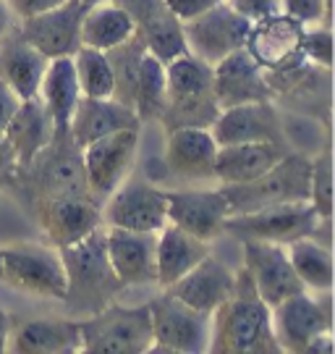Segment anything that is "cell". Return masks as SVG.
<instances>
[{
	"instance_id": "277c9868",
	"label": "cell",
	"mask_w": 335,
	"mask_h": 354,
	"mask_svg": "<svg viewBox=\"0 0 335 354\" xmlns=\"http://www.w3.org/2000/svg\"><path fill=\"white\" fill-rule=\"evenodd\" d=\"M13 184H21L35 203L45 197H66V194L92 197L82 147L74 142L71 131H58L48 147H42L32 158V163L16 171Z\"/></svg>"
},
{
	"instance_id": "4dcf8cb0",
	"label": "cell",
	"mask_w": 335,
	"mask_h": 354,
	"mask_svg": "<svg viewBox=\"0 0 335 354\" xmlns=\"http://www.w3.org/2000/svg\"><path fill=\"white\" fill-rule=\"evenodd\" d=\"M82 97V89L74 74V61L71 58H52L48 61L42 84H39V100L48 108L55 134L68 131L71 115H74L76 102Z\"/></svg>"
},
{
	"instance_id": "d4e9b609",
	"label": "cell",
	"mask_w": 335,
	"mask_h": 354,
	"mask_svg": "<svg viewBox=\"0 0 335 354\" xmlns=\"http://www.w3.org/2000/svg\"><path fill=\"white\" fill-rule=\"evenodd\" d=\"M48 68V58L13 24L0 39V79L19 95V100L39 97V84Z\"/></svg>"
},
{
	"instance_id": "e0dca14e",
	"label": "cell",
	"mask_w": 335,
	"mask_h": 354,
	"mask_svg": "<svg viewBox=\"0 0 335 354\" xmlns=\"http://www.w3.org/2000/svg\"><path fill=\"white\" fill-rule=\"evenodd\" d=\"M212 137L218 145H238V142H273L286 145V124L278 113L273 100L244 102L233 108H223L212 121Z\"/></svg>"
},
{
	"instance_id": "7bdbcfd3",
	"label": "cell",
	"mask_w": 335,
	"mask_h": 354,
	"mask_svg": "<svg viewBox=\"0 0 335 354\" xmlns=\"http://www.w3.org/2000/svg\"><path fill=\"white\" fill-rule=\"evenodd\" d=\"M11 3L13 16L19 19H29V16H37V13H45L50 8H58L66 0H8Z\"/></svg>"
},
{
	"instance_id": "2e32d148",
	"label": "cell",
	"mask_w": 335,
	"mask_h": 354,
	"mask_svg": "<svg viewBox=\"0 0 335 354\" xmlns=\"http://www.w3.org/2000/svg\"><path fill=\"white\" fill-rule=\"evenodd\" d=\"M113 3H118L128 13L134 35L157 61L171 64L173 58L186 53L184 24L165 6V0H113Z\"/></svg>"
},
{
	"instance_id": "ee69618b",
	"label": "cell",
	"mask_w": 335,
	"mask_h": 354,
	"mask_svg": "<svg viewBox=\"0 0 335 354\" xmlns=\"http://www.w3.org/2000/svg\"><path fill=\"white\" fill-rule=\"evenodd\" d=\"M19 105H21L19 95L0 79V131H6V127L11 124V118L16 115Z\"/></svg>"
},
{
	"instance_id": "7402d4cb",
	"label": "cell",
	"mask_w": 335,
	"mask_h": 354,
	"mask_svg": "<svg viewBox=\"0 0 335 354\" xmlns=\"http://www.w3.org/2000/svg\"><path fill=\"white\" fill-rule=\"evenodd\" d=\"M212 89L220 111L244 102H275L273 89L267 84V74L251 61V55L244 48L212 66Z\"/></svg>"
},
{
	"instance_id": "83f0119b",
	"label": "cell",
	"mask_w": 335,
	"mask_h": 354,
	"mask_svg": "<svg viewBox=\"0 0 335 354\" xmlns=\"http://www.w3.org/2000/svg\"><path fill=\"white\" fill-rule=\"evenodd\" d=\"M8 349L19 354H66L82 349L76 320H26L11 330Z\"/></svg>"
},
{
	"instance_id": "4316f807",
	"label": "cell",
	"mask_w": 335,
	"mask_h": 354,
	"mask_svg": "<svg viewBox=\"0 0 335 354\" xmlns=\"http://www.w3.org/2000/svg\"><path fill=\"white\" fill-rule=\"evenodd\" d=\"M291 147L273 142H238V145H218L215 152V181L223 187L251 181L267 168H273Z\"/></svg>"
},
{
	"instance_id": "d6986e66",
	"label": "cell",
	"mask_w": 335,
	"mask_h": 354,
	"mask_svg": "<svg viewBox=\"0 0 335 354\" xmlns=\"http://www.w3.org/2000/svg\"><path fill=\"white\" fill-rule=\"evenodd\" d=\"M37 218L55 250L82 241L102 226V203L95 197H45L37 200Z\"/></svg>"
},
{
	"instance_id": "484cf974",
	"label": "cell",
	"mask_w": 335,
	"mask_h": 354,
	"mask_svg": "<svg viewBox=\"0 0 335 354\" xmlns=\"http://www.w3.org/2000/svg\"><path fill=\"white\" fill-rule=\"evenodd\" d=\"M124 129H142V121L137 118L134 108L113 97H84V95L76 102L71 124H68V131L79 147Z\"/></svg>"
},
{
	"instance_id": "f6af8a7d",
	"label": "cell",
	"mask_w": 335,
	"mask_h": 354,
	"mask_svg": "<svg viewBox=\"0 0 335 354\" xmlns=\"http://www.w3.org/2000/svg\"><path fill=\"white\" fill-rule=\"evenodd\" d=\"M333 352V330H325L320 336H314L301 354H330Z\"/></svg>"
},
{
	"instance_id": "ac0fdd59",
	"label": "cell",
	"mask_w": 335,
	"mask_h": 354,
	"mask_svg": "<svg viewBox=\"0 0 335 354\" xmlns=\"http://www.w3.org/2000/svg\"><path fill=\"white\" fill-rule=\"evenodd\" d=\"M87 6L79 0H66L58 8L21 19V35L37 48L48 61L52 58H74L82 48V19Z\"/></svg>"
},
{
	"instance_id": "5b68a950",
	"label": "cell",
	"mask_w": 335,
	"mask_h": 354,
	"mask_svg": "<svg viewBox=\"0 0 335 354\" xmlns=\"http://www.w3.org/2000/svg\"><path fill=\"white\" fill-rule=\"evenodd\" d=\"M309 168L312 158L304 152L288 150L273 168H267L251 181L223 187L228 207L233 213H251L262 207L288 203H309Z\"/></svg>"
},
{
	"instance_id": "7dc6e473",
	"label": "cell",
	"mask_w": 335,
	"mask_h": 354,
	"mask_svg": "<svg viewBox=\"0 0 335 354\" xmlns=\"http://www.w3.org/2000/svg\"><path fill=\"white\" fill-rule=\"evenodd\" d=\"M11 26H13L11 3H8V0H0V39H3V35H6Z\"/></svg>"
},
{
	"instance_id": "ffe728a7",
	"label": "cell",
	"mask_w": 335,
	"mask_h": 354,
	"mask_svg": "<svg viewBox=\"0 0 335 354\" xmlns=\"http://www.w3.org/2000/svg\"><path fill=\"white\" fill-rule=\"evenodd\" d=\"M270 323H273L278 352L294 354L304 352V346L314 336H320L325 330H333V320L325 317L317 299L307 289L291 294L288 299L270 307Z\"/></svg>"
},
{
	"instance_id": "e575fe53",
	"label": "cell",
	"mask_w": 335,
	"mask_h": 354,
	"mask_svg": "<svg viewBox=\"0 0 335 354\" xmlns=\"http://www.w3.org/2000/svg\"><path fill=\"white\" fill-rule=\"evenodd\" d=\"M108 53V61H111L113 68V100L124 102L131 108L134 102V87H137V76H139V66H142V58L147 48L142 45V39L137 35L111 48Z\"/></svg>"
},
{
	"instance_id": "5bb4252c",
	"label": "cell",
	"mask_w": 335,
	"mask_h": 354,
	"mask_svg": "<svg viewBox=\"0 0 335 354\" xmlns=\"http://www.w3.org/2000/svg\"><path fill=\"white\" fill-rule=\"evenodd\" d=\"M241 252H244V268H247L249 279L267 307H275L291 294L304 291V283L298 281L296 270L288 260L286 244L244 239Z\"/></svg>"
},
{
	"instance_id": "6da1fadb",
	"label": "cell",
	"mask_w": 335,
	"mask_h": 354,
	"mask_svg": "<svg viewBox=\"0 0 335 354\" xmlns=\"http://www.w3.org/2000/svg\"><path fill=\"white\" fill-rule=\"evenodd\" d=\"M210 352L215 354H270L278 352L265 304L247 268L236 270L233 294L210 315Z\"/></svg>"
},
{
	"instance_id": "74e56055",
	"label": "cell",
	"mask_w": 335,
	"mask_h": 354,
	"mask_svg": "<svg viewBox=\"0 0 335 354\" xmlns=\"http://www.w3.org/2000/svg\"><path fill=\"white\" fill-rule=\"evenodd\" d=\"M301 53L309 64L320 66V68H330L333 66V32H330V26L307 24L304 37H301Z\"/></svg>"
},
{
	"instance_id": "603a6c76",
	"label": "cell",
	"mask_w": 335,
	"mask_h": 354,
	"mask_svg": "<svg viewBox=\"0 0 335 354\" xmlns=\"http://www.w3.org/2000/svg\"><path fill=\"white\" fill-rule=\"evenodd\" d=\"M215 152L218 142L210 129L186 127L168 131L165 140V171L184 181H207L215 178Z\"/></svg>"
},
{
	"instance_id": "52a82bcc",
	"label": "cell",
	"mask_w": 335,
	"mask_h": 354,
	"mask_svg": "<svg viewBox=\"0 0 335 354\" xmlns=\"http://www.w3.org/2000/svg\"><path fill=\"white\" fill-rule=\"evenodd\" d=\"M152 349L149 352L199 354L210 346V315L181 302L165 289L149 299Z\"/></svg>"
},
{
	"instance_id": "7c38bea8",
	"label": "cell",
	"mask_w": 335,
	"mask_h": 354,
	"mask_svg": "<svg viewBox=\"0 0 335 354\" xmlns=\"http://www.w3.org/2000/svg\"><path fill=\"white\" fill-rule=\"evenodd\" d=\"M102 223L128 231H160L168 223L165 189L147 178H124L102 205Z\"/></svg>"
},
{
	"instance_id": "8d00e7d4",
	"label": "cell",
	"mask_w": 335,
	"mask_h": 354,
	"mask_svg": "<svg viewBox=\"0 0 335 354\" xmlns=\"http://www.w3.org/2000/svg\"><path fill=\"white\" fill-rule=\"evenodd\" d=\"M309 205L317 210L320 218L333 215V158H330V145H323V150L314 152V158H312Z\"/></svg>"
},
{
	"instance_id": "f1b7e54d",
	"label": "cell",
	"mask_w": 335,
	"mask_h": 354,
	"mask_svg": "<svg viewBox=\"0 0 335 354\" xmlns=\"http://www.w3.org/2000/svg\"><path fill=\"white\" fill-rule=\"evenodd\" d=\"M207 254H210L207 241L191 236V234L181 231L173 223H165L157 231V250H155L157 283L162 289L175 283L184 273H189L197 263H202Z\"/></svg>"
},
{
	"instance_id": "1f68e13d",
	"label": "cell",
	"mask_w": 335,
	"mask_h": 354,
	"mask_svg": "<svg viewBox=\"0 0 335 354\" xmlns=\"http://www.w3.org/2000/svg\"><path fill=\"white\" fill-rule=\"evenodd\" d=\"M134 35V24L128 19V13L113 3H97L89 6L82 19V45L95 48V50H111L115 45H121Z\"/></svg>"
},
{
	"instance_id": "bcb514c9",
	"label": "cell",
	"mask_w": 335,
	"mask_h": 354,
	"mask_svg": "<svg viewBox=\"0 0 335 354\" xmlns=\"http://www.w3.org/2000/svg\"><path fill=\"white\" fill-rule=\"evenodd\" d=\"M8 339H11V317L0 307V354L8 349Z\"/></svg>"
},
{
	"instance_id": "3957f363",
	"label": "cell",
	"mask_w": 335,
	"mask_h": 354,
	"mask_svg": "<svg viewBox=\"0 0 335 354\" xmlns=\"http://www.w3.org/2000/svg\"><path fill=\"white\" fill-rule=\"evenodd\" d=\"M220 113L212 89V66L191 53L165 64V108L160 124L165 134L173 129H210Z\"/></svg>"
},
{
	"instance_id": "8992f818",
	"label": "cell",
	"mask_w": 335,
	"mask_h": 354,
	"mask_svg": "<svg viewBox=\"0 0 335 354\" xmlns=\"http://www.w3.org/2000/svg\"><path fill=\"white\" fill-rule=\"evenodd\" d=\"M89 354H142L152 349L149 304H108L76 320Z\"/></svg>"
},
{
	"instance_id": "f35d334b",
	"label": "cell",
	"mask_w": 335,
	"mask_h": 354,
	"mask_svg": "<svg viewBox=\"0 0 335 354\" xmlns=\"http://www.w3.org/2000/svg\"><path fill=\"white\" fill-rule=\"evenodd\" d=\"M280 11L291 13L301 24L333 26V0H280Z\"/></svg>"
},
{
	"instance_id": "9a60e30c",
	"label": "cell",
	"mask_w": 335,
	"mask_h": 354,
	"mask_svg": "<svg viewBox=\"0 0 335 354\" xmlns=\"http://www.w3.org/2000/svg\"><path fill=\"white\" fill-rule=\"evenodd\" d=\"M168 223L178 226L202 241L223 234L225 218L231 215L223 187L218 189H165Z\"/></svg>"
},
{
	"instance_id": "60d3db41",
	"label": "cell",
	"mask_w": 335,
	"mask_h": 354,
	"mask_svg": "<svg viewBox=\"0 0 335 354\" xmlns=\"http://www.w3.org/2000/svg\"><path fill=\"white\" fill-rule=\"evenodd\" d=\"M220 0H165V6L173 11V16L184 24L189 19H197L199 13L210 11L212 6H218Z\"/></svg>"
},
{
	"instance_id": "8fae6325",
	"label": "cell",
	"mask_w": 335,
	"mask_h": 354,
	"mask_svg": "<svg viewBox=\"0 0 335 354\" xmlns=\"http://www.w3.org/2000/svg\"><path fill=\"white\" fill-rule=\"evenodd\" d=\"M249 24L241 13H236L225 0L212 6L210 11L199 13L197 19L184 21V39L186 50L202 61L215 66L225 55L236 53L247 42Z\"/></svg>"
},
{
	"instance_id": "b9f144b4",
	"label": "cell",
	"mask_w": 335,
	"mask_h": 354,
	"mask_svg": "<svg viewBox=\"0 0 335 354\" xmlns=\"http://www.w3.org/2000/svg\"><path fill=\"white\" fill-rule=\"evenodd\" d=\"M16 171H19L16 152H13L11 142L6 140V134L0 131V187H8V184H13Z\"/></svg>"
},
{
	"instance_id": "9c48e42d",
	"label": "cell",
	"mask_w": 335,
	"mask_h": 354,
	"mask_svg": "<svg viewBox=\"0 0 335 354\" xmlns=\"http://www.w3.org/2000/svg\"><path fill=\"white\" fill-rule=\"evenodd\" d=\"M317 223H320V215L309 203H288L251 210V213L228 215L223 234H231L238 241L257 239L275 241V244H291L296 239L312 236Z\"/></svg>"
},
{
	"instance_id": "d6a6232c",
	"label": "cell",
	"mask_w": 335,
	"mask_h": 354,
	"mask_svg": "<svg viewBox=\"0 0 335 354\" xmlns=\"http://www.w3.org/2000/svg\"><path fill=\"white\" fill-rule=\"evenodd\" d=\"M288 260L296 270L298 281L307 291H327L333 289V252L312 236L296 239L286 244Z\"/></svg>"
},
{
	"instance_id": "ab89813d",
	"label": "cell",
	"mask_w": 335,
	"mask_h": 354,
	"mask_svg": "<svg viewBox=\"0 0 335 354\" xmlns=\"http://www.w3.org/2000/svg\"><path fill=\"white\" fill-rule=\"evenodd\" d=\"M236 13H241L247 21H257L270 13L280 11V0H225Z\"/></svg>"
},
{
	"instance_id": "cb8c5ba5",
	"label": "cell",
	"mask_w": 335,
	"mask_h": 354,
	"mask_svg": "<svg viewBox=\"0 0 335 354\" xmlns=\"http://www.w3.org/2000/svg\"><path fill=\"white\" fill-rule=\"evenodd\" d=\"M233 286H236V270H231L218 257L207 254L202 263H197L189 273H184L175 283L165 289L181 302H186L189 307H194L204 315H212L233 294Z\"/></svg>"
},
{
	"instance_id": "d590c367",
	"label": "cell",
	"mask_w": 335,
	"mask_h": 354,
	"mask_svg": "<svg viewBox=\"0 0 335 354\" xmlns=\"http://www.w3.org/2000/svg\"><path fill=\"white\" fill-rule=\"evenodd\" d=\"M74 74L84 97H113V68L108 53L82 45L74 53Z\"/></svg>"
},
{
	"instance_id": "836d02e7",
	"label": "cell",
	"mask_w": 335,
	"mask_h": 354,
	"mask_svg": "<svg viewBox=\"0 0 335 354\" xmlns=\"http://www.w3.org/2000/svg\"><path fill=\"white\" fill-rule=\"evenodd\" d=\"M131 108L142 124H160L165 108V64L157 61L152 53H144L142 58Z\"/></svg>"
},
{
	"instance_id": "f546056e",
	"label": "cell",
	"mask_w": 335,
	"mask_h": 354,
	"mask_svg": "<svg viewBox=\"0 0 335 354\" xmlns=\"http://www.w3.org/2000/svg\"><path fill=\"white\" fill-rule=\"evenodd\" d=\"M6 140L11 142L19 168L32 163V158L37 155L42 147H48L50 140L55 137V127L50 118L48 108L42 105L39 97L35 100H21L16 115L11 118V124L6 127Z\"/></svg>"
},
{
	"instance_id": "7a4b0ae2",
	"label": "cell",
	"mask_w": 335,
	"mask_h": 354,
	"mask_svg": "<svg viewBox=\"0 0 335 354\" xmlns=\"http://www.w3.org/2000/svg\"><path fill=\"white\" fill-rule=\"evenodd\" d=\"M63 270H66V294L63 302L68 313L76 315H92L118 297L124 283L118 281L108 260V244H105V228L99 226L87 234L82 241L68 244L58 250Z\"/></svg>"
},
{
	"instance_id": "ba28073f",
	"label": "cell",
	"mask_w": 335,
	"mask_h": 354,
	"mask_svg": "<svg viewBox=\"0 0 335 354\" xmlns=\"http://www.w3.org/2000/svg\"><path fill=\"white\" fill-rule=\"evenodd\" d=\"M0 281L13 289L61 299L66 294V270L58 250L42 244H13L0 250Z\"/></svg>"
},
{
	"instance_id": "4fadbf2b",
	"label": "cell",
	"mask_w": 335,
	"mask_h": 354,
	"mask_svg": "<svg viewBox=\"0 0 335 354\" xmlns=\"http://www.w3.org/2000/svg\"><path fill=\"white\" fill-rule=\"evenodd\" d=\"M137 150L139 129H124V131L99 137L82 147L89 192L97 203L108 200L115 187L128 176L131 165L137 160Z\"/></svg>"
},
{
	"instance_id": "c3c4849f",
	"label": "cell",
	"mask_w": 335,
	"mask_h": 354,
	"mask_svg": "<svg viewBox=\"0 0 335 354\" xmlns=\"http://www.w3.org/2000/svg\"><path fill=\"white\" fill-rule=\"evenodd\" d=\"M79 3H82V6H97V3H105V0H79Z\"/></svg>"
},
{
	"instance_id": "30bf717a",
	"label": "cell",
	"mask_w": 335,
	"mask_h": 354,
	"mask_svg": "<svg viewBox=\"0 0 335 354\" xmlns=\"http://www.w3.org/2000/svg\"><path fill=\"white\" fill-rule=\"evenodd\" d=\"M304 29L307 24H301L291 13L275 11L249 24L244 50L251 55V61L260 66L265 74L296 66L307 61L301 53Z\"/></svg>"
},
{
	"instance_id": "44dd1931",
	"label": "cell",
	"mask_w": 335,
	"mask_h": 354,
	"mask_svg": "<svg viewBox=\"0 0 335 354\" xmlns=\"http://www.w3.org/2000/svg\"><path fill=\"white\" fill-rule=\"evenodd\" d=\"M108 260L118 281L126 286H149L157 283V234L155 231H128L108 226L105 231Z\"/></svg>"
}]
</instances>
